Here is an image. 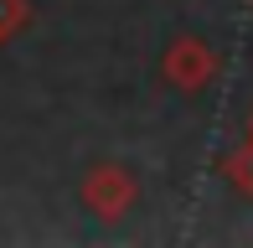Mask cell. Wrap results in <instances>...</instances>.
I'll return each instance as SVG.
<instances>
[{"instance_id": "obj_1", "label": "cell", "mask_w": 253, "mask_h": 248, "mask_svg": "<svg viewBox=\"0 0 253 248\" xmlns=\"http://www.w3.org/2000/svg\"><path fill=\"white\" fill-rule=\"evenodd\" d=\"M78 197H83V207L93 212V217L114 222V217H124V212L140 202V181H134L129 165H119V161H98L93 171L83 176Z\"/></svg>"}, {"instance_id": "obj_2", "label": "cell", "mask_w": 253, "mask_h": 248, "mask_svg": "<svg viewBox=\"0 0 253 248\" xmlns=\"http://www.w3.org/2000/svg\"><path fill=\"white\" fill-rule=\"evenodd\" d=\"M160 78H166L176 93H202V88L217 78V52H212V41H202V37H176V41L166 47V57H160Z\"/></svg>"}, {"instance_id": "obj_3", "label": "cell", "mask_w": 253, "mask_h": 248, "mask_svg": "<svg viewBox=\"0 0 253 248\" xmlns=\"http://www.w3.org/2000/svg\"><path fill=\"white\" fill-rule=\"evenodd\" d=\"M217 171L227 176V186H233L238 197H248V202H253V140H243L238 150H227Z\"/></svg>"}, {"instance_id": "obj_4", "label": "cell", "mask_w": 253, "mask_h": 248, "mask_svg": "<svg viewBox=\"0 0 253 248\" xmlns=\"http://www.w3.org/2000/svg\"><path fill=\"white\" fill-rule=\"evenodd\" d=\"M31 26V0H0V47Z\"/></svg>"}, {"instance_id": "obj_5", "label": "cell", "mask_w": 253, "mask_h": 248, "mask_svg": "<svg viewBox=\"0 0 253 248\" xmlns=\"http://www.w3.org/2000/svg\"><path fill=\"white\" fill-rule=\"evenodd\" d=\"M248 140H253V109H248Z\"/></svg>"}]
</instances>
